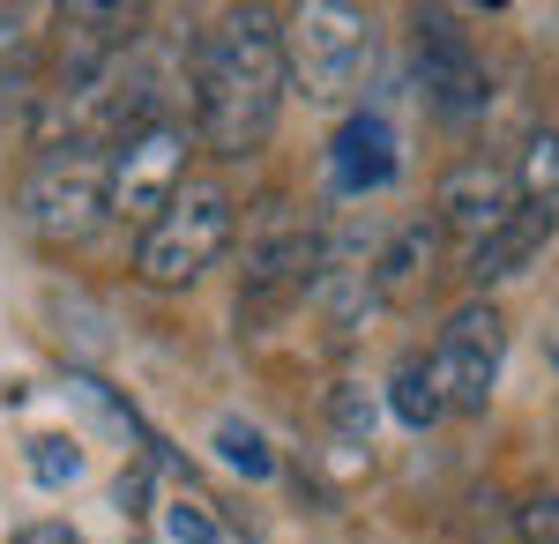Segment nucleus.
Returning a JSON list of instances; mask_svg holds the SVG:
<instances>
[{"label": "nucleus", "mask_w": 559, "mask_h": 544, "mask_svg": "<svg viewBox=\"0 0 559 544\" xmlns=\"http://www.w3.org/2000/svg\"><path fill=\"white\" fill-rule=\"evenodd\" d=\"M194 134L224 165L254 157L276 134L284 113V38H276V8H231L216 31L194 38Z\"/></svg>", "instance_id": "obj_1"}, {"label": "nucleus", "mask_w": 559, "mask_h": 544, "mask_svg": "<svg viewBox=\"0 0 559 544\" xmlns=\"http://www.w3.org/2000/svg\"><path fill=\"white\" fill-rule=\"evenodd\" d=\"M31 477L52 485V493H60V485H75V477H83V448H75V440H60V433H38V440H31Z\"/></svg>", "instance_id": "obj_15"}, {"label": "nucleus", "mask_w": 559, "mask_h": 544, "mask_svg": "<svg viewBox=\"0 0 559 544\" xmlns=\"http://www.w3.org/2000/svg\"><path fill=\"white\" fill-rule=\"evenodd\" d=\"M216 448H224L231 470H247V477H276V456H269V440H261L254 425L224 418V425H216Z\"/></svg>", "instance_id": "obj_16"}, {"label": "nucleus", "mask_w": 559, "mask_h": 544, "mask_svg": "<svg viewBox=\"0 0 559 544\" xmlns=\"http://www.w3.org/2000/svg\"><path fill=\"white\" fill-rule=\"evenodd\" d=\"M500 358H508V321H500L492 298H471V306L448 314V329H440V343H432L426 374H432L440 403H448L455 418H477V411L492 403Z\"/></svg>", "instance_id": "obj_8"}, {"label": "nucleus", "mask_w": 559, "mask_h": 544, "mask_svg": "<svg viewBox=\"0 0 559 544\" xmlns=\"http://www.w3.org/2000/svg\"><path fill=\"white\" fill-rule=\"evenodd\" d=\"M432 210H440V232H455V239H471V247H477L485 232H500V224L522 210L515 165H500V157H463V165H448L440 194H432Z\"/></svg>", "instance_id": "obj_9"}, {"label": "nucleus", "mask_w": 559, "mask_h": 544, "mask_svg": "<svg viewBox=\"0 0 559 544\" xmlns=\"http://www.w3.org/2000/svg\"><path fill=\"white\" fill-rule=\"evenodd\" d=\"M515 530H522V544H559V493H537V500H522Z\"/></svg>", "instance_id": "obj_18"}, {"label": "nucleus", "mask_w": 559, "mask_h": 544, "mask_svg": "<svg viewBox=\"0 0 559 544\" xmlns=\"http://www.w3.org/2000/svg\"><path fill=\"white\" fill-rule=\"evenodd\" d=\"M8 544H83L68 522H38V530H23V537H8Z\"/></svg>", "instance_id": "obj_21"}, {"label": "nucleus", "mask_w": 559, "mask_h": 544, "mask_svg": "<svg viewBox=\"0 0 559 544\" xmlns=\"http://www.w3.org/2000/svg\"><path fill=\"white\" fill-rule=\"evenodd\" d=\"M284 38V90H299L306 105H350L373 75V23L336 0H306L292 15H276Z\"/></svg>", "instance_id": "obj_2"}, {"label": "nucleus", "mask_w": 559, "mask_h": 544, "mask_svg": "<svg viewBox=\"0 0 559 544\" xmlns=\"http://www.w3.org/2000/svg\"><path fill=\"white\" fill-rule=\"evenodd\" d=\"M313 261H321V232L306 224L292 202H261L247 224V269H239V314H269V306H292L313 284Z\"/></svg>", "instance_id": "obj_6"}, {"label": "nucleus", "mask_w": 559, "mask_h": 544, "mask_svg": "<svg viewBox=\"0 0 559 544\" xmlns=\"http://www.w3.org/2000/svg\"><path fill=\"white\" fill-rule=\"evenodd\" d=\"M15 216H23V232L38 247H83V239H97V224H105V150L97 142L45 150L31 165V179H23V194H15Z\"/></svg>", "instance_id": "obj_4"}, {"label": "nucleus", "mask_w": 559, "mask_h": 544, "mask_svg": "<svg viewBox=\"0 0 559 544\" xmlns=\"http://www.w3.org/2000/svg\"><path fill=\"white\" fill-rule=\"evenodd\" d=\"M411 83L426 97V113H440V120H477L492 105V75L477 60L471 31L448 8H426L411 23Z\"/></svg>", "instance_id": "obj_7"}, {"label": "nucleus", "mask_w": 559, "mask_h": 544, "mask_svg": "<svg viewBox=\"0 0 559 544\" xmlns=\"http://www.w3.org/2000/svg\"><path fill=\"white\" fill-rule=\"evenodd\" d=\"M395 127L381 113H350L336 127V142H329V187L336 194H381L388 179H395Z\"/></svg>", "instance_id": "obj_10"}, {"label": "nucleus", "mask_w": 559, "mask_h": 544, "mask_svg": "<svg viewBox=\"0 0 559 544\" xmlns=\"http://www.w3.org/2000/svg\"><path fill=\"white\" fill-rule=\"evenodd\" d=\"M231 232H239V202L224 187H179V202L134 239V276L150 292H187L224 261Z\"/></svg>", "instance_id": "obj_3"}, {"label": "nucleus", "mask_w": 559, "mask_h": 544, "mask_svg": "<svg viewBox=\"0 0 559 544\" xmlns=\"http://www.w3.org/2000/svg\"><path fill=\"white\" fill-rule=\"evenodd\" d=\"M545 351H552V366H559V321H552V335H545Z\"/></svg>", "instance_id": "obj_22"}, {"label": "nucleus", "mask_w": 559, "mask_h": 544, "mask_svg": "<svg viewBox=\"0 0 559 544\" xmlns=\"http://www.w3.org/2000/svg\"><path fill=\"white\" fill-rule=\"evenodd\" d=\"M15 52H23V15H15V8H0V68H8Z\"/></svg>", "instance_id": "obj_20"}, {"label": "nucleus", "mask_w": 559, "mask_h": 544, "mask_svg": "<svg viewBox=\"0 0 559 544\" xmlns=\"http://www.w3.org/2000/svg\"><path fill=\"white\" fill-rule=\"evenodd\" d=\"M388 411L411 425V433H426V425L448 418V403H440V388H432L426 358H403V366H395V380H388Z\"/></svg>", "instance_id": "obj_13"}, {"label": "nucleus", "mask_w": 559, "mask_h": 544, "mask_svg": "<svg viewBox=\"0 0 559 544\" xmlns=\"http://www.w3.org/2000/svg\"><path fill=\"white\" fill-rule=\"evenodd\" d=\"M552 232H559V216H545V210H530V202H522L500 232H485V239L471 247L463 276H471L477 292H492V284H508V276H522V269H537L545 247H552Z\"/></svg>", "instance_id": "obj_11"}, {"label": "nucleus", "mask_w": 559, "mask_h": 544, "mask_svg": "<svg viewBox=\"0 0 559 544\" xmlns=\"http://www.w3.org/2000/svg\"><path fill=\"white\" fill-rule=\"evenodd\" d=\"M329 418H336L344 440H373V395H366L358 380H344V388L329 395Z\"/></svg>", "instance_id": "obj_17"}, {"label": "nucleus", "mask_w": 559, "mask_h": 544, "mask_svg": "<svg viewBox=\"0 0 559 544\" xmlns=\"http://www.w3.org/2000/svg\"><path fill=\"white\" fill-rule=\"evenodd\" d=\"M432 247H440L432 224H403V232H388L381 253H373V292H381V298H411L432 276Z\"/></svg>", "instance_id": "obj_12"}, {"label": "nucleus", "mask_w": 559, "mask_h": 544, "mask_svg": "<svg viewBox=\"0 0 559 544\" xmlns=\"http://www.w3.org/2000/svg\"><path fill=\"white\" fill-rule=\"evenodd\" d=\"M515 187H522L530 210L559 216V127L530 134V150H522V165H515Z\"/></svg>", "instance_id": "obj_14"}, {"label": "nucleus", "mask_w": 559, "mask_h": 544, "mask_svg": "<svg viewBox=\"0 0 559 544\" xmlns=\"http://www.w3.org/2000/svg\"><path fill=\"white\" fill-rule=\"evenodd\" d=\"M187 157H194L187 120H157V127H134V134H120V142H105V216L150 232V224L179 202Z\"/></svg>", "instance_id": "obj_5"}, {"label": "nucleus", "mask_w": 559, "mask_h": 544, "mask_svg": "<svg viewBox=\"0 0 559 544\" xmlns=\"http://www.w3.org/2000/svg\"><path fill=\"white\" fill-rule=\"evenodd\" d=\"M173 537L179 544H216V522L202 515V500H173Z\"/></svg>", "instance_id": "obj_19"}]
</instances>
